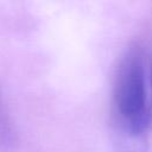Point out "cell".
I'll return each mask as SVG.
<instances>
[{"label":"cell","mask_w":152,"mask_h":152,"mask_svg":"<svg viewBox=\"0 0 152 152\" xmlns=\"http://www.w3.org/2000/svg\"><path fill=\"white\" fill-rule=\"evenodd\" d=\"M152 126V104L141 45L131 46L115 72L113 127L121 152H145Z\"/></svg>","instance_id":"6da1fadb"},{"label":"cell","mask_w":152,"mask_h":152,"mask_svg":"<svg viewBox=\"0 0 152 152\" xmlns=\"http://www.w3.org/2000/svg\"><path fill=\"white\" fill-rule=\"evenodd\" d=\"M12 139V132H11V125L7 118V114L4 109V103L0 96V142L8 144Z\"/></svg>","instance_id":"7a4b0ae2"},{"label":"cell","mask_w":152,"mask_h":152,"mask_svg":"<svg viewBox=\"0 0 152 152\" xmlns=\"http://www.w3.org/2000/svg\"><path fill=\"white\" fill-rule=\"evenodd\" d=\"M144 55H145V63H146V74H147V83H148V90H150V99L152 104V42L148 44V48H144Z\"/></svg>","instance_id":"3957f363"}]
</instances>
